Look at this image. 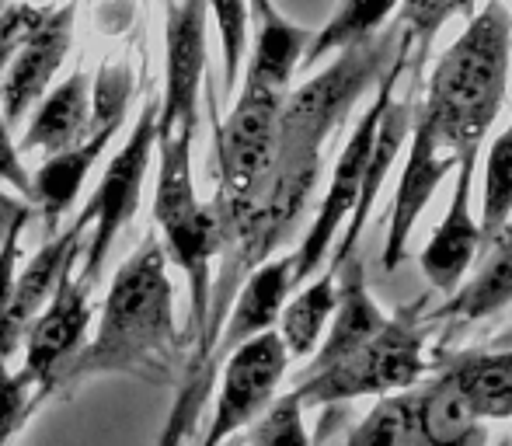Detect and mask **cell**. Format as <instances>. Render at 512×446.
<instances>
[{
    "instance_id": "cell-6",
    "label": "cell",
    "mask_w": 512,
    "mask_h": 446,
    "mask_svg": "<svg viewBox=\"0 0 512 446\" xmlns=\"http://www.w3.org/2000/svg\"><path fill=\"white\" fill-rule=\"evenodd\" d=\"M133 70L126 60H105L91 84V122L81 143L60 150V154L46 157L42 168L32 175V210L42 213L49 237L60 234V220L70 213V206L77 203L84 189V178L91 175V168L98 164V157L108 150V143L115 140V133L122 129L133 102Z\"/></svg>"
},
{
    "instance_id": "cell-15",
    "label": "cell",
    "mask_w": 512,
    "mask_h": 446,
    "mask_svg": "<svg viewBox=\"0 0 512 446\" xmlns=\"http://www.w3.org/2000/svg\"><path fill=\"white\" fill-rule=\"evenodd\" d=\"M478 154H481V147L457 154V185H453L450 206H446L436 234L429 237L422 258H418L422 276L429 279V286L439 293H446V297L464 283V272L471 269L474 255L481 251V230L471 213Z\"/></svg>"
},
{
    "instance_id": "cell-33",
    "label": "cell",
    "mask_w": 512,
    "mask_h": 446,
    "mask_svg": "<svg viewBox=\"0 0 512 446\" xmlns=\"http://www.w3.org/2000/svg\"><path fill=\"white\" fill-rule=\"evenodd\" d=\"M0 182L11 185L25 203H32V171H28L25 161H21L18 143H14L4 115H0Z\"/></svg>"
},
{
    "instance_id": "cell-36",
    "label": "cell",
    "mask_w": 512,
    "mask_h": 446,
    "mask_svg": "<svg viewBox=\"0 0 512 446\" xmlns=\"http://www.w3.org/2000/svg\"><path fill=\"white\" fill-rule=\"evenodd\" d=\"M251 11H255V21H265L276 14V4L272 0H251Z\"/></svg>"
},
{
    "instance_id": "cell-2",
    "label": "cell",
    "mask_w": 512,
    "mask_h": 446,
    "mask_svg": "<svg viewBox=\"0 0 512 446\" xmlns=\"http://www.w3.org/2000/svg\"><path fill=\"white\" fill-rule=\"evenodd\" d=\"M512 49V14L488 0L432 67L418 115L432 126L439 147L464 154L485 143L506 102Z\"/></svg>"
},
{
    "instance_id": "cell-25",
    "label": "cell",
    "mask_w": 512,
    "mask_h": 446,
    "mask_svg": "<svg viewBox=\"0 0 512 446\" xmlns=\"http://www.w3.org/2000/svg\"><path fill=\"white\" fill-rule=\"evenodd\" d=\"M398 7L401 0H342L328 25L307 42V53L300 60V67H314L324 56L342 53V49L373 39Z\"/></svg>"
},
{
    "instance_id": "cell-7",
    "label": "cell",
    "mask_w": 512,
    "mask_h": 446,
    "mask_svg": "<svg viewBox=\"0 0 512 446\" xmlns=\"http://www.w3.org/2000/svg\"><path fill=\"white\" fill-rule=\"evenodd\" d=\"M283 91L265 88L244 77L241 95L227 122L216 126V189L213 206L220 217H237L255 199L262 196L265 182L276 164V133H279V109H283Z\"/></svg>"
},
{
    "instance_id": "cell-12",
    "label": "cell",
    "mask_w": 512,
    "mask_h": 446,
    "mask_svg": "<svg viewBox=\"0 0 512 446\" xmlns=\"http://www.w3.org/2000/svg\"><path fill=\"white\" fill-rule=\"evenodd\" d=\"M74 14V0L53 4L46 11V18L39 21V28L25 39V46L7 63L4 77H0V109H4L7 129L18 126L53 88L56 70L63 67L70 42H74Z\"/></svg>"
},
{
    "instance_id": "cell-22",
    "label": "cell",
    "mask_w": 512,
    "mask_h": 446,
    "mask_svg": "<svg viewBox=\"0 0 512 446\" xmlns=\"http://www.w3.org/2000/svg\"><path fill=\"white\" fill-rule=\"evenodd\" d=\"M91 122V81L84 70H74L63 84L46 91L35 105V119L28 122L25 136L18 140V154H39L53 157L60 150L74 147L84 140Z\"/></svg>"
},
{
    "instance_id": "cell-29",
    "label": "cell",
    "mask_w": 512,
    "mask_h": 446,
    "mask_svg": "<svg viewBox=\"0 0 512 446\" xmlns=\"http://www.w3.org/2000/svg\"><path fill=\"white\" fill-rule=\"evenodd\" d=\"M297 391L272 398V405L248 426V446H310Z\"/></svg>"
},
{
    "instance_id": "cell-11",
    "label": "cell",
    "mask_w": 512,
    "mask_h": 446,
    "mask_svg": "<svg viewBox=\"0 0 512 446\" xmlns=\"http://www.w3.org/2000/svg\"><path fill=\"white\" fill-rule=\"evenodd\" d=\"M91 328V286L70 272L56 286L53 300L42 307L39 318L25 332V366L21 377L35 391V398H49L56 391V380L84 349V338Z\"/></svg>"
},
{
    "instance_id": "cell-8",
    "label": "cell",
    "mask_w": 512,
    "mask_h": 446,
    "mask_svg": "<svg viewBox=\"0 0 512 446\" xmlns=\"http://www.w3.org/2000/svg\"><path fill=\"white\" fill-rule=\"evenodd\" d=\"M408 63H411V56L405 46V35H401L398 56L391 60L387 74L380 77V88H377V95H373L370 109L359 115L356 129H352V136L345 140L342 157H338L335 171H331V185H328V192H324L321 210H317L314 223H310L304 244L293 251V290L317 276L324 258L331 255V244H335L338 227H345V220H349L352 206H356V196H359V182H363L366 157H370L373 140H377L380 119H384V112H387V105H391L394 91H398L401 77H405Z\"/></svg>"
},
{
    "instance_id": "cell-23",
    "label": "cell",
    "mask_w": 512,
    "mask_h": 446,
    "mask_svg": "<svg viewBox=\"0 0 512 446\" xmlns=\"http://www.w3.org/2000/svg\"><path fill=\"white\" fill-rule=\"evenodd\" d=\"M338 286L335 272L324 269L321 276L307 279L297 293L283 304L279 314V338H283L290 359H307L321 345V335L328 328L331 314H335Z\"/></svg>"
},
{
    "instance_id": "cell-21",
    "label": "cell",
    "mask_w": 512,
    "mask_h": 446,
    "mask_svg": "<svg viewBox=\"0 0 512 446\" xmlns=\"http://www.w3.org/2000/svg\"><path fill=\"white\" fill-rule=\"evenodd\" d=\"M439 370H446L481 422L512 419V345L492 342L488 349H467L453 356H439Z\"/></svg>"
},
{
    "instance_id": "cell-9",
    "label": "cell",
    "mask_w": 512,
    "mask_h": 446,
    "mask_svg": "<svg viewBox=\"0 0 512 446\" xmlns=\"http://www.w3.org/2000/svg\"><path fill=\"white\" fill-rule=\"evenodd\" d=\"M154 140H157V98H150L143 115L136 119L129 140L119 147V154L108 161L102 182H98L91 203L81 210V220L91 227V241L84 251V269L81 279L95 290L102 279L108 255H112L115 241L126 230V223L136 217L143 196V182L154 164Z\"/></svg>"
},
{
    "instance_id": "cell-1",
    "label": "cell",
    "mask_w": 512,
    "mask_h": 446,
    "mask_svg": "<svg viewBox=\"0 0 512 446\" xmlns=\"http://www.w3.org/2000/svg\"><path fill=\"white\" fill-rule=\"evenodd\" d=\"M182 352L185 342L175 325V286L168 279V258L161 237L150 230L108 286L95 342L77 352L56 387H74L77 380L102 373L171 384L175 373L185 370Z\"/></svg>"
},
{
    "instance_id": "cell-14",
    "label": "cell",
    "mask_w": 512,
    "mask_h": 446,
    "mask_svg": "<svg viewBox=\"0 0 512 446\" xmlns=\"http://www.w3.org/2000/svg\"><path fill=\"white\" fill-rule=\"evenodd\" d=\"M411 147H408V161L401 171L398 192H394V206H391V223H387V241L380 251V265L387 272H394L401 262L408 258V237L415 230V220L425 213L432 192L439 189L446 175L457 168V154L453 150H439V140L432 133V126L415 112L411 122Z\"/></svg>"
},
{
    "instance_id": "cell-30",
    "label": "cell",
    "mask_w": 512,
    "mask_h": 446,
    "mask_svg": "<svg viewBox=\"0 0 512 446\" xmlns=\"http://www.w3.org/2000/svg\"><path fill=\"white\" fill-rule=\"evenodd\" d=\"M401 436H405V391L380 398L349 436V446H401Z\"/></svg>"
},
{
    "instance_id": "cell-31",
    "label": "cell",
    "mask_w": 512,
    "mask_h": 446,
    "mask_svg": "<svg viewBox=\"0 0 512 446\" xmlns=\"http://www.w3.org/2000/svg\"><path fill=\"white\" fill-rule=\"evenodd\" d=\"M35 405H39V398L32 394L28 380L0 359V446L14 440V433L25 426V419L35 412Z\"/></svg>"
},
{
    "instance_id": "cell-35",
    "label": "cell",
    "mask_w": 512,
    "mask_h": 446,
    "mask_svg": "<svg viewBox=\"0 0 512 446\" xmlns=\"http://www.w3.org/2000/svg\"><path fill=\"white\" fill-rule=\"evenodd\" d=\"M28 220H32V203H25V199H18V196H7V192L0 189V244H4V237L14 234V230H25Z\"/></svg>"
},
{
    "instance_id": "cell-27",
    "label": "cell",
    "mask_w": 512,
    "mask_h": 446,
    "mask_svg": "<svg viewBox=\"0 0 512 446\" xmlns=\"http://www.w3.org/2000/svg\"><path fill=\"white\" fill-rule=\"evenodd\" d=\"M512 217V119L488 150L485 164V196H481V248H488L495 234Z\"/></svg>"
},
{
    "instance_id": "cell-5",
    "label": "cell",
    "mask_w": 512,
    "mask_h": 446,
    "mask_svg": "<svg viewBox=\"0 0 512 446\" xmlns=\"http://www.w3.org/2000/svg\"><path fill=\"white\" fill-rule=\"evenodd\" d=\"M401 49V25L377 32L373 39L338 53L331 67L314 74L307 84L283 98L276 133V157L286 154H321L324 140L349 119L356 102L380 84L391 60Z\"/></svg>"
},
{
    "instance_id": "cell-20",
    "label": "cell",
    "mask_w": 512,
    "mask_h": 446,
    "mask_svg": "<svg viewBox=\"0 0 512 446\" xmlns=\"http://www.w3.org/2000/svg\"><path fill=\"white\" fill-rule=\"evenodd\" d=\"M485 251V262L478 265L471 283L457 286L450 293V300H446V307L429 314V321H443L450 328H467L512 304V217L488 241Z\"/></svg>"
},
{
    "instance_id": "cell-18",
    "label": "cell",
    "mask_w": 512,
    "mask_h": 446,
    "mask_svg": "<svg viewBox=\"0 0 512 446\" xmlns=\"http://www.w3.org/2000/svg\"><path fill=\"white\" fill-rule=\"evenodd\" d=\"M293 293V251L283 258H269L265 265H258L244 286L237 290L234 304L227 311V321L220 328V338H216L213 359H209V370L216 373V363L230 356L237 345L251 342V338L272 332L279 325V314H283V304Z\"/></svg>"
},
{
    "instance_id": "cell-32",
    "label": "cell",
    "mask_w": 512,
    "mask_h": 446,
    "mask_svg": "<svg viewBox=\"0 0 512 446\" xmlns=\"http://www.w3.org/2000/svg\"><path fill=\"white\" fill-rule=\"evenodd\" d=\"M46 11L49 7H35V4H7L0 11V77H4L7 63L14 60V53L25 46L28 35L46 18Z\"/></svg>"
},
{
    "instance_id": "cell-10",
    "label": "cell",
    "mask_w": 512,
    "mask_h": 446,
    "mask_svg": "<svg viewBox=\"0 0 512 446\" xmlns=\"http://www.w3.org/2000/svg\"><path fill=\"white\" fill-rule=\"evenodd\" d=\"M286 366H290V352H286L279 332H265L237 345L223 359L220 394H216L213 419H209L199 446H223L241 429H248L272 405L279 380L286 377Z\"/></svg>"
},
{
    "instance_id": "cell-13",
    "label": "cell",
    "mask_w": 512,
    "mask_h": 446,
    "mask_svg": "<svg viewBox=\"0 0 512 446\" xmlns=\"http://www.w3.org/2000/svg\"><path fill=\"white\" fill-rule=\"evenodd\" d=\"M88 230V223L77 217L67 230L53 234L35 258L18 272L14 290L7 307L0 311V359H11L18 352V345L25 342V332L35 318L42 314V307L53 300L56 286L74 272V262L81 258V237Z\"/></svg>"
},
{
    "instance_id": "cell-4",
    "label": "cell",
    "mask_w": 512,
    "mask_h": 446,
    "mask_svg": "<svg viewBox=\"0 0 512 446\" xmlns=\"http://www.w3.org/2000/svg\"><path fill=\"white\" fill-rule=\"evenodd\" d=\"M425 325H429V293L398 307L377 335H370L356 352L338 359L335 366L297 380V398L304 408L342 405L366 394H401L422 384L425 370Z\"/></svg>"
},
{
    "instance_id": "cell-28",
    "label": "cell",
    "mask_w": 512,
    "mask_h": 446,
    "mask_svg": "<svg viewBox=\"0 0 512 446\" xmlns=\"http://www.w3.org/2000/svg\"><path fill=\"white\" fill-rule=\"evenodd\" d=\"M206 14H213L216 32H220L223 84L227 91H237L251 39V0H206Z\"/></svg>"
},
{
    "instance_id": "cell-16",
    "label": "cell",
    "mask_w": 512,
    "mask_h": 446,
    "mask_svg": "<svg viewBox=\"0 0 512 446\" xmlns=\"http://www.w3.org/2000/svg\"><path fill=\"white\" fill-rule=\"evenodd\" d=\"M485 422L467 408L446 370L405 391V436L401 446H485Z\"/></svg>"
},
{
    "instance_id": "cell-24",
    "label": "cell",
    "mask_w": 512,
    "mask_h": 446,
    "mask_svg": "<svg viewBox=\"0 0 512 446\" xmlns=\"http://www.w3.org/2000/svg\"><path fill=\"white\" fill-rule=\"evenodd\" d=\"M307 42H310L307 28L293 25L290 18H283V14L276 11L272 18L258 21L255 53H251L244 77L290 95V81L300 70V60H304V53H307Z\"/></svg>"
},
{
    "instance_id": "cell-19",
    "label": "cell",
    "mask_w": 512,
    "mask_h": 446,
    "mask_svg": "<svg viewBox=\"0 0 512 446\" xmlns=\"http://www.w3.org/2000/svg\"><path fill=\"white\" fill-rule=\"evenodd\" d=\"M335 286H338V300H335V314H331V321H328V332H324V345H317L314 363H310L300 377H310V373H321V370H328V366H335L338 359L356 352L370 335H377L387 321V314L380 311L370 286H366L363 258L359 255L345 258V262L338 265Z\"/></svg>"
},
{
    "instance_id": "cell-17",
    "label": "cell",
    "mask_w": 512,
    "mask_h": 446,
    "mask_svg": "<svg viewBox=\"0 0 512 446\" xmlns=\"http://www.w3.org/2000/svg\"><path fill=\"white\" fill-rule=\"evenodd\" d=\"M418 91H422V84H418V77L411 74L408 98H401V102H394V98H391L384 119H380L377 140H373V150H370V157H366V168H363V182H359L356 206H352V213H349V223H345L342 241H338V248L331 251V258H328V272H338V265H342L345 258L356 255V244H359V237H363L373 206H377L380 189H384V182H387V175H391L394 161H398L401 147L408 143L411 122H415L418 102H422V98H418Z\"/></svg>"
},
{
    "instance_id": "cell-3",
    "label": "cell",
    "mask_w": 512,
    "mask_h": 446,
    "mask_svg": "<svg viewBox=\"0 0 512 446\" xmlns=\"http://www.w3.org/2000/svg\"><path fill=\"white\" fill-rule=\"evenodd\" d=\"M206 0H182L168 11V74L157 98V230L175 227L199 210L192 178V140L199 122V91L206 74Z\"/></svg>"
},
{
    "instance_id": "cell-37",
    "label": "cell",
    "mask_w": 512,
    "mask_h": 446,
    "mask_svg": "<svg viewBox=\"0 0 512 446\" xmlns=\"http://www.w3.org/2000/svg\"><path fill=\"white\" fill-rule=\"evenodd\" d=\"M223 446H234V443H223Z\"/></svg>"
},
{
    "instance_id": "cell-34",
    "label": "cell",
    "mask_w": 512,
    "mask_h": 446,
    "mask_svg": "<svg viewBox=\"0 0 512 446\" xmlns=\"http://www.w3.org/2000/svg\"><path fill=\"white\" fill-rule=\"evenodd\" d=\"M21 234H25V230H14V234H7V237H4V244H0V311H4L7 300H11L14 279H18Z\"/></svg>"
},
{
    "instance_id": "cell-26",
    "label": "cell",
    "mask_w": 512,
    "mask_h": 446,
    "mask_svg": "<svg viewBox=\"0 0 512 446\" xmlns=\"http://www.w3.org/2000/svg\"><path fill=\"white\" fill-rule=\"evenodd\" d=\"M474 4L478 0H401V35L411 56V74H422L432 42L453 18H474Z\"/></svg>"
}]
</instances>
